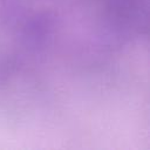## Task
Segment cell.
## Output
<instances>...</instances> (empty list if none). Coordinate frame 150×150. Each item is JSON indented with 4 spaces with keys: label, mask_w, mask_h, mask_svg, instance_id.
<instances>
[]
</instances>
